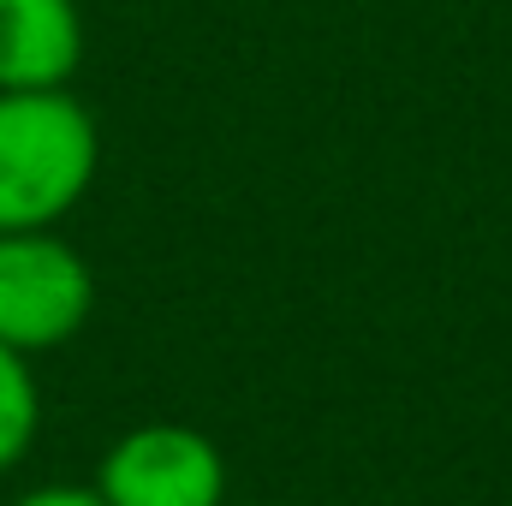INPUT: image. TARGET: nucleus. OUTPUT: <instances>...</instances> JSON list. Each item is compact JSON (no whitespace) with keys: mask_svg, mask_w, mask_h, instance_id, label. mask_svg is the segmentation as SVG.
Returning <instances> with one entry per match:
<instances>
[{"mask_svg":"<svg viewBox=\"0 0 512 506\" xmlns=\"http://www.w3.org/2000/svg\"><path fill=\"white\" fill-rule=\"evenodd\" d=\"M36 429H42V393L30 376V358L0 346V471H12L36 447Z\"/></svg>","mask_w":512,"mask_h":506,"instance_id":"nucleus-5","label":"nucleus"},{"mask_svg":"<svg viewBox=\"0 0 512 506\" xmlns=\"http://www.w3.org/2000/svg\"><path fill=\"white\" fill-rule=\"evenodd\" d=\"M102 161L90 108L72 90H0V233L66 221Z\"/></svg>","mask_w":512,"mask_h":506,"instance_id":"nucleus-1","label":"nucleus"},{"mask_svg":"<svg viewBox=\"0 0 512 506\" xmlns=\"http://www.w3.org/2000/svg\"><path fill=\"white\" fill-rule=\"evenodd\" d=\"M78 60V0H0V90H66Z\"/></svg>","mask_w":512,"mask_h":506,"instance_id":"nucleus-4","label":"nucleus"},{"mask_svg":"<svg viewBox=\"0 0 512 506\" xmlns=\"http://www.w3.org/2000/svg\"><path fill=\"white\" fill-rule=\"evenodd\" d=\"M96 310V274L54 227L0 233V346L36 358L66 340Z\"/></svg>","mask_w":512,"mask_h":506,"instance_id":"nucleus-2","label":"nucleus"},{"mask_svg":"<svg viewBox=\"0 0 512 506\" xmlns=\"http://www.w3.org/2000/svg\"><path fill=\"white\" fill-rule=\"evenodd\" d=\"M12 506H108V501L96 489H84V483H42V489L18 495Z\"/></svg>","mask_w":512,"mask_h":506,"instance_id":"nucleus-6","label":"nucleus"},{"mask_svg":"<svg viewBox=\"0 0 512 506\" xmlns=\"http://www.w3.org/2000/svg\"><path fill=\"white\" fill-rule=\"evenodd\" d=\"M90 489L108 506H227V459L191 423H137L102 453Z\"/></svg>","mask_w":512,"mask_h":506,"instance_id":"nucleus-3","label":"nucleus"}]
</instances>
